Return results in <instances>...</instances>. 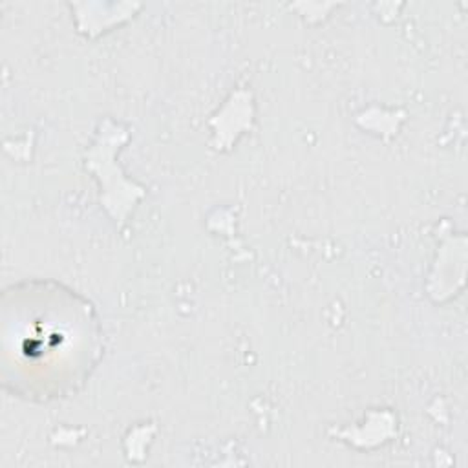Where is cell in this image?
<instances>
[{"label":"cell","mask_w":468,"mask_h":468,"mask_svg":"<svg viewBox=\"0 0 468 468\" xmlns=\"http://www.w3.org/2000/svg\"><path fill=\"white\" fill-rule=\"evenodd\" d=\"M57 320L48 322L46 318L40 324L27 325L31 336H18L20 353L29 356V362L40 360V351L46 353V362L55 358L57 353H69L73 349V342L69 340V324Z\"/></svg>","instance_id":"6da1fadb"}]
</instances>
